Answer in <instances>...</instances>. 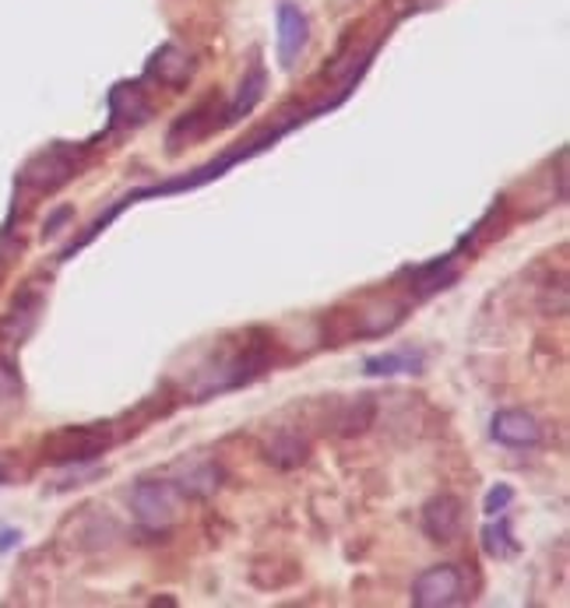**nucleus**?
<instances>
[{"instance_id":"1","label":"nucleus","mask_w":570,"mask_h":608,"mask_svg":"<svg viewBox=\"0 0 570 608\" xmlns=\"http://www.w3.org/2000/svg\"><path fill=\"white\" fill-rule=\"evenodd\" d=\"M177 499L180 493L172 482H159V478L137 482L131 493V510L137 528H145L148 534H166L172 520H177Z\"/></svg>"},{"instance_id":"2","label":"nucleus","mask_w":570,"mask_h":608,"mask_svg":"<svg viewBox=\"0 0 570 608\" xmlns=\"http://www.w3.org/2000/svg\"><path fill=\"white\" fill-rule=\"evenodd\" d=\"M465 601V577L458 566H429L412 584V605L416 608H451Z\"/></svg>"},{"instance_id":"3","label":"nucleus","mask_w":570,"mask_h":608,"mask_svg":"<svg viewBox=\"0 0 570 608\" xmlns=\"http://www.w3.org/2000/svg\"><path fill=\"white\" fill-rule=\"evenodd\" d=\"M107 437L96 429H67V432H57L54 440H49L46 447V458L54 464H78V461H89L96 454H102L107 450Z\"/></svg>"},{"instance_id":"4","label":"nucleus","mask_w":570,"mask_h":608,"mask_svg":"<svg viewBox=\"0 0 570 608\" xmlns=\"http://www.w3.org/2000/svg\"><path fill=\"white\" fill-rule=\"evenodd\" d=\"M461 520H465L461 499L451 493H440L423 507V531L434 538V542H455L461 534Z\"/></svg>"},{"instance_id":"5","label":"nucleus","mask_w":570,"mask_h":608,"mask_svg":"<svg viewBox=\"0 0 570 608\" xmlns=\"http://www.w3.org/2000/svg\"><path fill=\"white\" fill-rule=\"evenodd\" d=\"M490 429H493V440L504 443V447H539V440H543V426L522 408L496 412Z\"/></svg>"},{"instance_id":"6","label":"nucleus","mask_w":570,"mask_h":608,"mask_svg":"<svg viewBox=\"0 0 570 608\" xmlns=\"http://www.w3.org/2000/svg\"><path fill=\"white\" fill-rule=\"evenodd\" d=\"M177 485L180 496H194V499H204L212 496L219 485H222V468L209 458H190L177 468V475L169 478Z\"/></svg>"},{"instance_id":"7","label":"nucleus","mask_w":570,"mask_h":608,"mask_svg":"<svg viewBox=\"0 0 570 608\" xmlns=\"http://www.w3.org/2000/svg\"><path fill=\"white\" fill-rule=\"evenodd\" d=\"M306 40H310V22L306 14L297 8V4H279V64L282 67H292L300 60V54L306 49Z\"/></svg>"},{"instance_id":"8","label":"nucleus","mask_w":570,"mask_h":608,"mask_svg":"<svg viewBox=\"0 0 570 608\" xmlns=\"http://www.w3.org/2000/svg\"><path fill=\"white\" fill-rule=\"evenodd\" d=\"M190 71H194V60H190V54L180 49L177 43H166L148 64V75L159 85H169V89H180V85L190 78Z\"/></svg>"},{"instance_id":"9","label":"nucleus","mask_w":570,"mask_h":608,"mask_svg":"<svg viewBox=\"0 0 570 608\" xmlns=\"http://www.w3.org/2000/svg\"><path fill=\"white\" fill-rule=\"evenodd\" d=\"M426 367V352L423 349H394V352H380L362 362V373L367 376H399V373H423Z\"/></svg>"},{"instance_id":"10","label":"nucleus","mask_w":570,"mask_h":608,"mask_svg":"<svg viewBox=\"0 0 570 608\" xmlns=\"http://www.w3.org/2000/svg\"><path fill=\"white\" fill-rule=\"evenodd\" d=\"M71 172H75V162L64 159L60 148H49L25 169V180L36 183V187H57V183H64L67 177H71Z\"/></svg>"},{"instance_id":"11","label":"nucleus","mask_w":570,"mask_h":608,"mask_svg":"<svg viewBox=\"0 0 570 608\" xmlns=\"http://www.w3.org/2000/svg\"><path fill=\"white\" fill-rule=\"evenodd\" d=\"M482 549H487V555H493V560H507V555L517 552L514 528H511V520L504 514H500L496 520H490V525L482 528Z\"/></svg>"},{"instance_id":"12","label":"nucleus","mask_w":570,"mask_h":608,"mask_svg":"<svg viewBox=\"0 0 570 608\" xmlns=\"http://www.w3.org/2000/svg\"><path fill=\"white\" fill-rule=\"evenodd\" d=\"M19 408H22V376L14 373L8 359H0V423L14 419Z\"/></svg>"},{"instance_id":"13","label":"nucleus","mask_w":570,"mask_h":608,"mask_svg":"<svg viewBox=\"0 0 570 608\" xmlns=\"http://www.w3.org/2000/svg\"><path fill=\"white\" fill-rule=\"evenodd\" d=\"M268 461L275 468H297L306 461V443L297 437V432H279V437L268 443Z\"/></svg>"},{"instance_id":"14","label":"nucleus","mask_w":570,"mask_h":608,"mask_svg":"<svg viewBox=\"0 0 570 608\" xmlns=\"http://www.w3.org/2000/svg\"><path fill=\"white\" fill-rule=\"evenodd\" d=\"M261 95H265V71H261V67H254L250 78H244V85H239V95H236V102L230 106L226 120H239L244 113H250L254 102L261 99Z\"/></svg>"},{"instance_id":"15","label":"nucleus","mask_w":570,"mask_h":608,"mask_svg":"<svg viewBox=\"0 0 570 608\" xmlns=\"http://www.w3.org/2000/svg\"><path fill=\"white\" fill-rule=\"evenodd\" d=\"M511 499H514V489H511V485H496V489H490L487 507H482V510H487L490 517H493V514H504Z\"/></svg>"},{"instance_id":"16","label":"nucleus","mask_w":570,"mask_h":608,"mask_svg":"<svg viewBox=\"0 0 570 608\" xmlns=\"http://www.w3.org/2000/svg\"><path fill=\"white\" fill-rule=\"evenodd\" d=\"M0 478H4V464H0Z\"/></svg>"}]
</instances>
